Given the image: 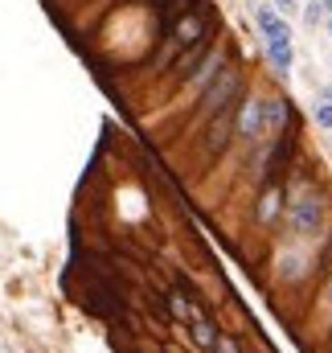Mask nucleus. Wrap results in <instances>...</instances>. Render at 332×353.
<instances>
[{
	"label": "nucleus",
	"mask_w": 332,
	"mask_h": 353,
	"mask_svg": "<svg viewBox=\"0 0 332 353\" xmlns=\"http://www.w3.org/2000/svg\"><path fill=\"white\" fill-rule=\"evenodd\" d=\"M79 304H83L86 312L111 321V325H127V300H123V292L111 288V283H103V279H94V275H86L83 292H79Z\"/></svg>",
	"instance_id": "nucleus-1"
},
{
	"label": "nucleus",
	"mask_w": 332,
	"mask_h": 353,
	"mask_svg": "<svg viewBox=\"0 0 332 353\" xmlns=\"http://www.w3.org/2000/svg\"><path fill=\"white\" fill-rule=\"evenodd\" d=\"M234 99H242V70H222L209 87L201 90V115H214V111H222V107H230Z\"/></svg>",
	"instance_id": "nucleus-2"
},
{
	"label": "nucleus",
	"mask_w": 332,
	"mask_h": 353,
	"mask_svg": "<svg viewBox=\"0 0 332 353\" xmlns=\"http://www.w3.org/2000/svg\"><path fill=\"white\" fill-rule=\"evenodd\" d=\"M234 115H238V99L222 111L209 115V128H205V157H222L234 140Z\"/></svg>",
	"instance_id": "nucleus-3"
},
{
	"label": "nucleus",
	"mask_w": 332,
	"mask_h": 353,
	"mask_svg": "<svg viewBox=\"0 0 332 353\" xmlns=\"http://www.w3.org/2000/svg\"><path fill=\"white\" fill-rule=\"evenodd\" d=\"M234 136L238 140H247V144H258L262 136H267V128H262V99H238V115H234Z\"/></svg>",
	"instance_id": "nucleus-4"
},
{
	"label": "nucleus",
	"mask_w": 332,
	"mask_h": 353,
	"mask_svg": "<svg viewBox=\"0 0 332 353\" xmlns=\"http://www.w3.org/2000/svg\"><path fill=\"white\" fill-rule=\"evenodd\" d=\"M320 222H324V205H320V197H300V201H291V230L295 234H304V239H316L320 234Z\"/></svg>",
	"instance_id": "nucleus-5"
},
{
	"label": "nucleus",
	"mask_w": 332,
	"mask_h": 353,
	"mask_svg": "<svg viewBox=\"0 0 332 353\" xmlns=\"http://www.w3.org/2000/svg\"><path fill=\"white\" fill-rule=\"evenodd\" d=\"M218 74H222V46H214V50H209V54L201 58V66H197V70H193V74H189L185 83H189V87L201 94V90L209 87V83H214Z\"/></svg>",
	"instance_id": "nucleus-6"
},
{
	"label": "nucleus",
	"mask_w": 332,
	"mask_h": 353,
	"mask_svg": "<svg viewBox=\"0 0 332 353\" xmlns=\"http://www.w3.org/2000/svg\"><path fill=\"white\" fill-rule=\"evenodd\" d=\"M287 157H291V136H275V148H271V157L262 165V185H275L279 181V173L287 169Z\"/></svg>",
	"instance_id": "nucleus-7"
},
{
	"label": "nucleus",
	"mask_w": 332,
	"mask_h": 353,
	"mask_svg": "<svg viewBox=\"0 0 332 353\" xmlns=\"http://www.w3.org/2000/svg\"><path fill=\"white\" fill-rule=\"evenodd\" d=\"M254 21H258V29H262V37H267V41H291V25H287V21H279L271 8H262V4H258Z\"/></svg>",
	"instance_id": "nucleus-8"
},
{
	"label": "nucleus",
	"mask_w": 332,
	"mask_h": 353,
	"mask_svg": "<svg viewBox=\"0 0 332 353\" xmlns=\"http://www.w3.org/2000/svg\"><path fill=\"white\" fill-rule=\"evenodd\" d=\"M287 119H291V103L287 99H262V128L267 132H283Z\"/></svg>",
	"instance_id": "nucleus-9"
},
{
	"label": "nucleus",
	"mask_w": 332,
	"mask_h": 353,
	"mask_svg": "<svg viewBox=\"0 0 332 353\" xmlns=\"http://www.w3.org/2000/svg\"><path fill=\"white\" fill-rule=\"evenodd\" d=\"M267 58H271V66H275V74H279V79H291V70H295L291 41H267Z\"/></svg>",
	"instance_id": "nucleus-10"
},
{
	"label": "nucleus",
	"mask_w": 332,
	"mask_h": 353,
	"mask_svg": "<svg viewBox=\"0 0 332 353\" xmlns=\"http://www.w3.org/2000/svg\"><path fill=\"white\" fill-rule=\"evenodd\" d=\"M165 304H168V312H172L176 321H185V325H193V321H197V308H193V300H189L180 288H176V292H168Z\"/></svg>",
	"instance_id": "nucleus-11"
},
{
	"label": "nucleus",
	"mask_w": 332,
	"mask_h": 353,
	"mask_svg": "<svg viewBox=\"0 0 332 353\" xmlns=\"http://www.w3.org/2000/svg\"><path fill=\"white\" fill-rule=\"evenodd\" d=\"M193 341H197V345H201L205 353L214 350V341H218V333H214V325H209L205 316H197V321H193Z\"/></svg>",
	"instance_id": "nucleus-12"
},
{
	"label": "nucleus",
	"mask_w": 332,
	"mask_h": 353,
	"mask_svg": "<svg viewBox=\"0 0 332 353\" xmlns=\"http://www.w3.org/2000/svg\"><path fill=\"white\" fill-rule=\"evenodd\" d=\"M324 17H329V8H324V0H308V4H304V25H308V29H316V25H324Z\"/></svg>",
	"instance_id": "nucleus-13"
},
{
	"label": "nucleus",
	"mask_w": 332,
	"mask_h": 353,
	"mask_svg": "<svg viewBox=\"0 0 332 353\" xmlns=\"http://www.w3.org/2000/svg\"><path fill=\"white\" fill-rule=\"evenodd\" d=\"M316 123L324 128V132H332V103L324 99V103H316Z\"/></svg>",
	"instance_id": "nucleus-14"
},
{
	"label": "nucleus",
	"mask_w": 332,
	"mask_h": 353,
	"mask_svg": "<svg viewBox=\"0 0 332 353\" xmlns=\"http://www.w3.org/2000/svg\"><path fill=\"white\" fill-rule=\"evenodd\" d=\"M271 4H275V8H279V12H283V17H291V12H295V8H300V4H295V0H271Z\"/></svg>",
	"instance_id": "nucleus-15"
},
{
	"label": "nucleus",
	"mask_w": 332,
	"mask_h": 353,
	"mask_svg": "<svg viewBox=\"0 0 332 353\" xmlns=\"http://www.w3.org/2000/svg\"><path fill=\"white\" fill-rule=\"evenodd\" d=\"M316 94H320V99H329V103H332V83H329V87H316Z\"/></svg>",
	"instance_id": "nucleus-16"
},
{
	"label": "nucleus",
	"mask_w": 332,
	"mask_h": 353,
	"mask_svg": "<svg viewBox=\"0 0 332 353\" xmlns=\"http://www.w3.org/2000/svg\"><path fill=\"white\" fill-rule=\"evenodd\" d=\"M324 25H329V37H332V17H324Z\"/></svg>",
	"instance_id": "nucleus-17"
},
{
	"label": "nucleus",
	"mask_w": 332,
	"mask_h": 353,
	"mask_svg": "<svg viewBox=\"0 0 332 353\" xmlns=\"http://www.w3.org/2000/svg\"><path fill=\"white\" fill-rule=\"evenodd\" d=\"M324 8H332V0H324Z\"/></svg>",
	"instance_id": "nucleus-18"
},
{
	"label": "nucleus",
	"mask_w": 332,
	"mask_h": 353,
	"mask_svg": "<svg viewBox=\"0 0 332 353\" xmlns=\"http://www.w3.org/2000/svg\"><path fill=\"white\" fill-rule=\"evenodd\" d=\"M119 353H132V350H119Z\"/></svg>",
	"instance_id": "nucleus-19"
}]
</instances>
